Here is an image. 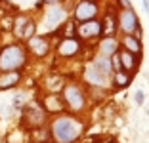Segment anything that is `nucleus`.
<instances>
[{"mask_svg": "<svg viewBox=\"0 0 149 143\" xmlns=\"http://www.w3.org/2000/svg\"><path fill=\"white\" fill-rule=\"evenodd\" d=\"M80 134H82V126L69 117L57 118L52 126V137L56 139V143H73L80 137Z\"/></svg>", "mask_w": 149, "mask_h": 143, "instance_id": "f257e3e1", "label": "nucleus"}, {"mask_svg": "<svg viewBox=\"0 0 149 143\" xmlns=\"http://www.w3.org/2000/svg\"><path fill=\"white\" fill-rule=\"evenodd\" d=\"M111 73H113V65H111L109 57L103 56V57H97L92 65L88 67L86 78H88V82L96 84V86H103V84L109 80Z\"/></svg>", "mask_w": 149, "mask_h": 143, "instance_id": "f03ea898", "label": "nucleus"}, {"mask_svg": "<svg viewBox=\"0 0 149 143\" xmlns=\"http://www.w3.org/2000/svg\"><path fill=\"white\" fill-rule=\"evenodd\" d=\"M23 63H25V53L17 44L6 46L0 52V71H17Z\"/></svg>", "mask_w": 149, "mask_h": 143, "instance_id": "7ed1b4c3", "label": "nucleus"}, {"mask_svg": "<svg viewBox=\"0 0 149 143\" xmlns=\"http://www.w3.org/2000/svg\"><path fill=\"white\" fill-rule=\"evenodd\" d=\"M118 27H120V29H123V33H126V35H134V31L140 29L138 15L132 12L130 8L124 10V12L120 13V19H118Z\"/></svg>", "mask_w": 149, "mask_h": 143, "instance_id": "20e7f679", "label": "nucleus"}, {"mask_svg": "<svg viewBox=\"0 0 149 143\" xmlns=\"http://www.w3.org/2000/svg\"><path fill=\"white\" fill-rule=\"evenodd\" d=\"M63 97H65L67 105L71 109H74V111H80L84 107V95L77 86H67L65 92H63Z\"/></svg>", "mask_w": 149, "mask_h": 143, "instance_id": "39448f33", "label": "nucleus"}, {"mask_svg": "<svg viewBox=\"0 0 149 143\" xmlns=\"http://www.w3.org/2000/svg\"><path fill=\"white\" fill-rule=\"evenodd\" d=\"M96 13H97V6L94 2H88V0L77 4V8H74V17L79 21H90V19L96 17Z\"/></svg>", "mask_w": 149, "mask_h": 143, "instance_id": "423d86ee", "label": "nucleus"}, {"mask_svg": "<svg viewBox=\"0 0 149 143\" xmlns=\"http://www.w3.org/2000/svg\"><path fill=\"white\" fill-rule=\"evenodd\" d=\"M13 31H15L17 36L29 40L33 35H35V23H33L31 19H27V17H17L15 23H13Z\"/></svg>", "mask_w": 149, "mask_h": 143, "instance_id": "0eeeda50", "label": "nucleus"}, {"mask_svg": "<svg viewBox=\"0 0 149 143\" xmlns=\"http://www.w3.org/2000/svg\"><path fill=\"white\" fill-rule=\"evenodd\" d=\"M23 118H25L27 126L38 128V126H42L44 122H46V113H44L42 109H27L25 115H23Z\"/></svg>", "mask_w": 149, "mask_h": 143, "instance_id": "6e6552de", "label": "nucleus"}, {"mask_svg": "<svg viewBox=\"0 0 149 143\" xmlns=\"http://www.w3.org/2000/svg\"><path fill=\"white\" fill-rule=\"evenodd\" d=\"M100 33H101V23H97L96 19L82 21V25L79 27V35L82 38H92V36H97Z\"/></svg>", "mask_w": 149, "mask_h": 143, "instance_id": "1a4fd4ad", "label": "nucleus"}, {"mask_svg": "<svg viewBox=\"0 0 149 143\" xmlns=\"http://www.w3.org/2000/svg\"><path fill=\"white\" fill-rule=\"evenodd\" d=\"M21 80V73L17 71H4L0 74V90H10Z\"/></svg>", "mask_w": 149, "mask_h": 143, "instance_id": "9d476101", "label": "nucleus"}, {"mask_svg": "<svg viewBox=\"0 0 149 143\" xmlns=\"http://www.w3.org/2000/svg\"><path fill=\"white\" fill-rule=\"evenodd\" d=\"M29 48H31V52L36 53V56H46L48 50H50V44L42 36H31L29 38Z\"/></svg>", "mask_w": 149, "mask_h": 143, "instance_id": "9b49d317", "label": "nucleus"}, {"mask_svg": "<svg viewBox=\"0 0 149 143\" xmlns=\"http://www.w3.org/2000/svg\"><path fill=\"white\" fill-rule=\"evenodd\" d=\"M80 50V42L77 38H65L61 44H59V48H57V52H59V56L63 57H69V56H74V53Z\"/></svg>", "mask_w": 149, "mask_h": 143, "instance_id": "f8f14e48", "label": "nucleus"}, {"mask_svg": "<svg viewBox=\"0 0 149 143\" xmlns=\"http://www.w3.org/2000/svg\"><path fill=\"white\" fill-rule=\"evenodd\" d=\"M65 17V10L63 8H52L48 12V15H46V25L48 27H56L57 23H61V19Z\"/></svg>", "mask_w": 149, "mask_h": 143, "instance_id": "ddd939ff", "label": "nucleus"}, {"mask_svg": "<svg viewBox=\"0 0 149 143\" xmlns=\"http://www.w3.org/2000/svg\"><path fill=\"white\" fill-rule=\"evenodd\" d=\"M118 56V61H120V67H123L124 71H132L134 67H136V59H134V53H130L128 50H124V52L117 53Z\"/></svg>", "mask_w": 149, "mask_h": 143, "instance_id": "4468645a", "label": "nucleus"}, {"mask_svg": "<svg viewBox=\"0 0 149 143\" xmlns=\"http://www.w3.org/2000/svg\"><path fill=\"white\" fill-rule=\"evenodd\" d=\"M124 46H126V50L130 53H140L141 52V44L138 38H134L132 35H126V38H124Z\"/></svg>", "mask_w": 149, "mask_h": 143, "instance_id": "2eb2a0df", "label": "nucleus"}, {"mask_svg": "<svg viewBox=\"0 0 149 143\" xmlns=\"http://www.w3.org/2000/svg\"><path fill=\"white\" fill-rule=\"evenodd\" d=\"M44 107H46V111H59V109L63 107V103L57 95H50V97H46V101H44Z\"/></svg>", "mask_w": 149, "mask_h": 143, "instance_id": "dca6fc26", "label": "nucleus"}, {"mask_svg": "<svg viewBox=\"0 0 149 143\" xmlns=\"http://www.w3.org/2000/svg\"><path fill=\"white\" fill-rule=\"evenodd\" d=\"M101 52H103V56H105V57L107 56H113V53L117 52V42H115L111 36H109V38H105L103 42H101Z\"/></svg>", "mask_w": 149, "mask_h": 143, "instance_id": "f3484780", "label": "nucleus"}, {"mask_svg": "<svg viewBox=\"0 0 149 143\" xmlns=\"http://www.w3.org/2000/svg\"><path fill=\"white\" fill-rule=\"evenodd\" d=\"M115 27H117V19L115 15H107L105 21H103V27H101V33H105V35H113L115 33Z\"/></svg>", "mask_w": 149, "mask_h": 143, "instance_id": "a211bd4d", "label": "nucleus"}, {"mask_svg": "<svg viewBox=\"0 0 149 143\" xmlns=\"http://www.w3.org/2000/svg\"><path fill=\"white\" fill-rule=\"evenodd\" d=\"M130 80H132V76L128 73H123V71H118V73H115V84H117L118 88L120 86H128L130 84Z\"/></svg>", "mask_w": 149, "mask_h": 143, "instance_id": "6ab92c4d", "label": "nucleus"}, {"mask_svg": "<svg viewBox=\"0 0 149 143\" xmlns=\"http://www.w3.org/2000/svg\"><path fill=\"white\" fill-rule=\"evenodd\" d=\"M136 101L138 103H143V92H136Z\"/></svg>", "mask_w": 149, "mask_h": 143, "instance_id": "aec40b11", "label": "nucleus"}, {"mask_svg": "<svg viewBox=\"0 0 149 143\" xmlns=\"http://www.w3.org/2000/svg\"><path fill=\"white\" fill-rule=\"evenodd\" d=\"M44 2H48V4H57L59 0H44Z\"/></svg>", "mask_w": 149, "mask_h": 143, "instance_id": "412c9836", "label": "nucleus"}, {"mask_svg": "<svg viewBox=\"0 0 149 143\" xmlns=\"http://www.w3.org/2000/svg\"><path fill=\"white\" fill-rule=\"evenodd\" d=\"M143 8H145V10H147V0H143Z\"/></svg>", "mask_w": 149, "mask_h": 143, "instance_id": "4be33fe9", "label": "nucleus"}, {"mask_svg": "<svg viewBox=\"0 0 149 143\" xmlns=\"http://www.w3.org/2000/svg\"><path fill=\"white\" fill-rule=\"evenodd\" d=\"M0 143H4V137H2V135H0Z\"/></svg>", "mask_w": 149, "mask_h": 143, "instance_id": "5701e85b", "label": "nucleus"}]
</instances>
